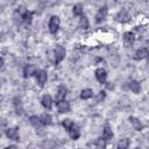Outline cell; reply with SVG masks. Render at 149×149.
I'll return each instance as SVG.
<instances>
[{
  "mask_svg": "<svg viewBox=\"0 0 149 149\" xmlns=\"http://www.w3.org/2000/svg\"><path fill=\"white\" fill-rule=\"evenodd\" d=\"M59 24H61L59 17L56 16V15L51 16L50 20H49V31H50L51 34H56L57 30H58V28H59Z\"/></svg>",
  "mask_w": 149,
  "mask_h": 149,
  "instance_id": "obj_1",
  "label": "cell"
},
{
  "mask_svg": "<svg viewBox=\"0 0 149 149\" xmlns=\"http://www.w3.org/2000/svg\"><path fill=\"white\" fill-rule=\"evenodd\" d=\"M65 57V49L62 45H56L55 47V63L59 64Z\"/></svg>",
  "mask_w": 149,
  "mask_h": 149,
  "instance_id": "obj_2",
  "label": "cell"
},
{
  "mask_svg": "<svg viewBox=\"0 0 149 149\" xmlns=\"http://www.w3.org/2000/svg\"><path fill=\"white\" fill-rule=\"evenodd\" d=\"M35 77H36V83H37L41 87H43L44 84H45V81H47V78H48L47 72H45L44 70H37L36 73H35Z\"/></svg>",
  "mask_w": 149,
  "mask_h": 149,
  "instance_id": "obj_3",
  "label": "cell"
},
{
  "mask_svg": "<svg viewBox=\"0 0 149 149\" xmlns=\"http://www.w3.org/2000/svg\"><path fill=\"white\" fill-rule=\"evenodd\" d=\"M134 42H135V35H134V33L127 31V33L123 34V44H125L126 48L132 47Z\"/></svg>",
  "mask_w": 149,
  "mask_h": 149,
  "instance_id": "obj_4",
  "label": "cell"
},
{
  "mask_svg": "<svg viewBox=\"0 0 149 149\" xmlns=\"http://www.w3.org/2000/svg\"><path fill=\"white\" fill-rule=\"evenodd\" d=\"M115 20H116L118 22L123 23V22H127V21L130 20V15H129V13H128L126 9H121V10L115 15Z\"/></svg>",
  "mask_w": 149,
  "mask_h": 149,
  "instance_id": "obj_5",
  "label": "cell"
},
{
  "mask_svg": "<svg viewBox=\"0 0 149 149\" xmlns=\"http://www.w3.org/2000/svg\"><path fill=\"white\" fill-rule=\"evenodd\" d=\"M6 136L13 141H19L20 140V135H19V128L14 127V128H8L6 130Z\"/></svg>",
  "mask_w": 149,
  "mask_h": 149,
  "instance_id": "obj_6",
  "label": "cell"
},
{
  "mask_svg": "<svg viewBox=\"0 0 149 149\" xmlns=\"http://www.w3.org/2000/svg\"><path fill=\"white\" fill-rule=\"evenodd\" d=\"M56 106L59 113H68L70 111V104L66 100H58L56 101Z\"/></svg>",
  "mask_w": 149,
  "mask_h": 149,
  "instance_id": "obj_7",
  "label": "cell"
},
{
  "mask_svg": "<svg viewBox=\"0 0 149 149\" xmlns=\"http://www.w3.org/2000/svg\"><path fill=\"white\" fill-rule=\"evenodd\" d=\"M95 78H97V80H98L100 84H104V83L106 81V78H107V72H106V70L102 69V68L97 69V70H95Z\"/></svg>",
  "mask_w": 149,
  "mask_h": 149,
  "instance_id": "obj_8",
  "label": "cell"
},
{
  "mask_svg": "<svg viewBox=\"0 0 149 149\" xmlns=\"http://www.w3.org/2000/svg\"><path fill=\"white\" fill-rule=\"evenodd\" d=\"M36 71H37V69H36L35 65H33V64H27V65L24 66V69H23V76H24V78L31 77V76H34V74L36 73Z\"/></svg>",
  "mask_w": 149,
  "mask_h": 149,
  "instance_id": "obj_9",
  "label": "cell"
},
{
  "mask_svg": "<svg viewBox=\"0 0 149 149\" xmlns=\"http://www.w3.org/2000/svg\"><path fill=\"white\" fill-rule=\"evenodd\" d=\"M107 7L106 6H104V7H101V8H99V10H98V13H97V15H95V21L99 23V22H101V21H104L105 19H106V16H107Z\"/></svg>",
  "mask_w": 149,
  "mask_h": 149,
  "instance_id": "obj_10",
  "label": "cell"
},
{
  "mask_svg": "<svg viewBox=\"0 0 149 149\" xmlns=\"http://www.w3.org/2000/svg\"><path fill=\"white\" fill-rule=\"evenodd\" d=\"M66 92H68L66 87H65L64 85H59V86H58L57 94H56V101H58V100H64V98H65V95H66Z\"/></svg>",
  "mask_w": 149,
  "mask_h": 149,
  "instance_id": "obj_11",
  "label": "cell"
},
{
  "mask_svg": "<svg viewBox=\"0 0 149 149\" xmlns=\"http://www.w3.org/2000/svg\"><path fill=\"white\" fill-rule=\"evenodd\" d=\"M41 102H42V106H43L44 108H47V109H50L51 106H52V99H51V97H50L49 94H44V95L42 97Z\"/></svg>",
  "mask_w": 149,
  "mask_h": 149,
  "instance_id": "obj_12",
  "label": "cell"
},
{
  "mask_svg": "<svg viewBox=\"0 0 149 149\" xmlns=\"http://www.w3.org/2000/svg\"><path fill=\"white\" fill-rule=\"evenodd\" d=\"M147 56H148V49H147V48H141V49H139V50L135 52L134 58H135L136 61H139V59L146 58Z\"/></svg>",
  "mask_w": 149,
  "mask_h": 149,
  "instance_id": "obj_13",
  "label": "cell"
},
{
  "mask_svg": "<svg viewBox=\"0 0 149 149\" xmlns=\"http://www.w3.org/2000/svg\"><path fill=\"white\" fill-rule=\"evenodd\" d=\"M13 102H14V106H15V111H16V114L21 115L23 113V107H22V102H21V99L15 97L13 99Z\"/></svg>",
  "mask_w": 149,
  "mask_h": 149,
  "instance_id": "obj_14",
  "label": "cell"
},
{
  "mask_svg": "<svg viewBox=\"0 0 149 149\" xmlns=\"http://www.w3.org/2000/svg\"><path fill=\"white\" fill-rule=\"evenodd\" d=\"M29 121H30V123L33 125V127L35 128V129H37V130H42V123H41V121H40V119L37 118V116H35V115H33V116H30L29 118Z\"/></svg>",
  "mask_w": 149,
  "mask_h": 149,
  "instance_id": "obj_15",
  "label": "cell"
},
{
  "mask_svg": "<svg viewBox=\"0 0 149 149\" xmlns=\"http://www.w3.org/2000/svg\"><path fill=\"white\" fill-rule=\"evenodd\" d=\"M129 121H130V123L133 125V127H134L135 130H141V129L143 128L142 122H141L137 118H135V116H129Z\"/></svg>",
  "mask_w": 149,
  "mask_h": 149,
  "instance_id": "obj_16",
  "label": "cell"
},
{
  "mask_svg": "<svg viewBox=\"0 0 149 149\" xmlns=\"http://www.w3.org/2000/svg\"><path fill=\"white\" fill-rule=\"evenodd\" d=\"M38 119H40V121H41V123H42L43 126H49V125L52 123V118H51L50 114H43V115H41V118H38Z\"/></svg>",
  "mask_w": 149,
  "mask_h": 149,
  "instance_id": "obj_17",
  "label": "cell"
},
{
  "mask_svg": "<svg viewBox=\"0 0 149 149\" xmlns=\"http://www.w3.org/2000/svg\"><path fill=\"white\" fill-rule=\"evenodd\" d=\"M112 136H113L112 129L109 128V126H108V125H106V126H105V128H104V130H102V137H101V139H104L105 141H107V140L112 139Z\"/></svg>",
  "mask_w": 149,
  "mask_h": 149,
  "instance_id": "obj_18",
  "label": "cell"
},
{
  "mask_svg": "<svg viewBox=\"0 0 149 149\" xmlns=\"http://www.w3.org/2000/svg\"><path fill=\"white\" fill-rule=\"evenodd\" d=\"M20 16H21V21L29 23V22L31 21V17H33V12H29V10H24L22 14H20Z\"/></svg>",
  "mask_w": 149,
  "mask_h": 149,
  "instance_id": "obj_19",
  "label": "cell"
},
{
  "mask_svg": "<svg viewBox=\"0 0 149 149\" xmlns=\"http://www.w3.org/2000/svg\"><path fill=\"white\" fill-rule=\"evenodd\" d=\"M129 88H130L134 93H139V92L141 91V85H140V83L136 81V80H130V81H129Z\"/></svg>",
  "mask_w": 149,
  "mask_h": 149,
  "instance_id": "obj_20",
  "label": "cell"
},
{
  "mask_svg": "<svg viewBox=\"0 0 149 149\" xmlns=\"http://www.w3.org/2000/svg\"><path fill=\"white\" fill-rule=\"evenodd\" d=\"M69 134H70L71 139H73V140H77V139L80 136V132H79V129H78V127H77L76 125L69 130Z\"/></svg>",
  "mask_w": 149,
  "mask_h": 149,
  "instance_id": "obj_21",
  "label": "cell"
},
{
  "mask_svg": "<svg viewBox=\"0 0 149 149\" xmlns=\"http://www.w3.org/2000/svg\"><path fill=\"white\" fill-rule=\"evenodd\" d=\"M93 97V91L91 88H84L80 92V98L81 99H90Z\"/></svg>",
  "mask_w": 149,
  "mask_h": 149,
  "instance_id": "obj_22",
  "label": "cell"
},
{
  "mask_svg": "<svg viewBox=\"0 0 149 149\" xmlns=\"http://www.w3.org/2000/svg\"><path fill=\"white\" fill-rule=\"evenodd\" d=\"M129 144H130L129 139H126V137L125 139H121L119 141V143H118V149H128Z\"/></svg>",
  "mask_w": 149,
  "mask_h": 149,
  "instance_id": "obj_23",
  "label": "cell"
},
{
  "mask_svg": "<svg viewBox=\"0 0 149 149\" xmlns=\"http://www.w3.org/2000/svg\"><path fill=\"white\" fill-rule=\"evenodd\" d=\"M79 26H80V28H84V29H87V28H88V20H87V17H86L84 14L80 15Z\"/></svg>",
  "mask_w": 149,
  "mask_h": 149,
  "instance_id": "obj_24",
  "label": "cell"
},
{
  "mask_svg": "<svg viewBox=\"0 0 149 149\" xmlns=\"http://www.w3.org/2000/svg\"><path fill=\"white\" fill-rule=\"evenodd\" d=\"M62 126H63V127H64V128H65V129L69 132V130H70V129H71V128L74 126V123H73V122H72L70 119H64V120L62 121Z\"/></svg>",
  "mask_w": 149,
  "mask_h": 149,
  "instance_id": "obj_25",
  "label": "cell"
},
{
  "mask_svg": "<svg viewBox=\"0 0 149 149\" xmlns=\"http://www.w3.org/2000/svg\"><path fill=\"white\" fill-rule=\"evenodd\" d=\"M73 15H74V16H80V15H83V7H81L80 3L73 6Z\"/></svg>",
  "mask_w": 149,
  "mask_h": 149,
  "instance_id": "obj_26",
  "label": "cell"
},
{
  "mask_svg": "<svg viewBox=\"0 0 149 149\" xmlns=\"http://www.w3.org/2000/svg\"><path fill=\"white\" fill-rule=\"evenodd\" d=\"M106 147V141L104 139H98L95 141V148L97 149H105Z\"/></svg>",
  "mask_w": 149,
  "mask_h": 149,
  "instance_id": "obj_27",
  "label": "cell"
},
{
  "mask_svg": "<svg viewBox=\"0 0 149 149\" xmlns=\"http://www.w3.org/2000/svg\"><path fill=\"white\" fill-rule=\"evenodd\" d=\"M104 98H105V92H104V91H100L99 94H98V97H97V102H99V101L102 100Z\"/></svg>",
  "mask_w": 149,
  "mask_h": 149,
  "instance_id": "obj_28",
  "label": "cell"
},
{
  "mask_svg": "<svg viewBox=\"0 0 149 149\" xmlns=\"http://www.w3.org/2000/svg\"><path fill=\"white\" fill-rule=\"evenodd\" d=\"M3 66V58L2 57H0V69Z\"/></svg>",
  "mask_w": 149,
  "mask_h": 149,
  "instance_id": "obj_29",
  "label": "cell"
},
{
  "mask_svg": "<svg viewBox=\"0 0 149 149\" xmlns=\"http://www.w3.org/2000/svg\"><path fill=\"white\" fill-rule=\"evenodd\" d=\"M5 149H17V147H15V146H9V147H7V148H5Z\"/></svg>",
  "mask_w": 149,
  "mask_h": 149,
  "instance_id": "obj_30",
  "label": "cell"
},
{
  "mask_svg": "<svg viewBox=\"0 0 149 149\" xmlns=\"http://www.w3.org/2000/svg\"><path fill=\"white\" fill-rule=\"evenodd\" d=\"M107 87L108 88H113V85H111V83H107Z\"/></svg>",
  "mask_w": 149,
  "mask_h": 149,
  "instance_id": "obj_31",
  "label": "cell"
},
{
  "mask_svg": "<svg viewBox=\"0 0 149 149\" xmlns=\"http://www.w3.org/2000/svg\"><path fill=\"white\" fill-rule=\"evenodd\" d=\"M135 149H141V148H135Z\"/></svg>",
  "mask_w": 149,
  "mask_h": 149,
  "instance_id": "obj_32",
  "label": "cell"
}]
</instances>
